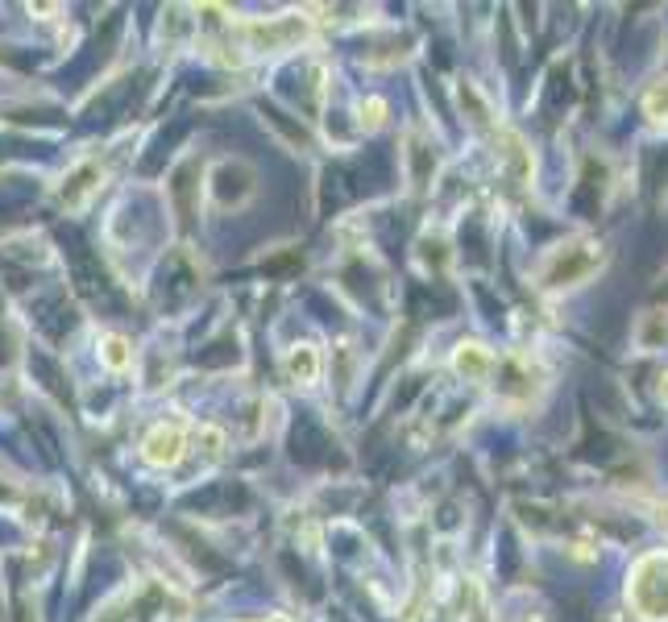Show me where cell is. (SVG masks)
<instances>
[{
	"mask_svg": "<svg viewBox=\"0 0 668 622\" xmlns=\"http://www.w3.org/2000/svg\"><path fill=\"white\" fill-rule=\"evenodd\" d=\"M627 602L639 618L668 622V552H648L631 564Z\"/></svg>",
	"mask_w": 668,
	"mask_h": 622,
	"instance_id": "1",
	"label": "cell"
},
{
	"mask_svg": "<svg viewBox=\"0 0 668 622\" xmlns=\"http://www.w3.org/2000/svg\"><path fill=\"white\" fill-rule=\"evenodd\" d=\"M602 245L594 237H573L565 245H556L544 266H540V287L544 291H565V287H577V282H586L598 266H602Z\"/></svg>",
	"mask_w": 668,
	"mask_h": 622,
	"instance_id": "2",
	"label": "cell"
},
{
	"mask_svg": "<svg viewBox=\"0 0 668 622\" xmlns=\"http://www.w3.org/2000/svg\"><path fill=\"white\" fill-rule=\"evenodd\" d=\"M254 191H258V175H254V166L241 158H220L208 171V195L220 212H233V208L249 204Z\"/></svg>",
	"mask_w": 668,
	"mask_h": 622,
	"instance_id": "3",
	"label": "cell"
},
{
	"mask_svg": "<svg viewBox=\"0 0 668 622\" xmlns=\"http://www.w3.org/2000/svg\"><path fill=\"white\" fill-rule=\"evenodd\" d=\"M237 34L249 42V50H287L295 42L308 38V21L303 17H262V21H245L237 25Z\"/></svg>",
	"mask_w": 668,
	"mask_h": 622,
	"instance_id": "4",
	"label": "cell"
},
{
	"mask_svg": "<svg viewBox=\"0 0 668 622\" xmlns=\"http://www.w3.org/2000/svg\"><path fill=\"white\" fill-rule=\"evenodd\" d=\"M142 452H146V461L158 465V469L179 465L183 452H187V428H183V423H158V428H150V436L142 440Z\"/></svg>",
	"mask_w": 668,
	"mask_h": 622,
	"instance_id": "5",
	"label": "cell"
},
{
	"mask_svg": "<svg viewBox=\"0 0 668 622\" xmlns=\"http://www.w3.org/2000/svg\"><path fill=\"white\" fill-rule=\"evenodd\" d=\"M100 162H79L75 166V171L67 175V183H63V191H59V200L71 208V212H79L83 204H88L92 200V195H96V187H100Z\"/></svg>",
	"mask_w": 668,
	"mask_h": 622,
	"instance_id": "6",
	"label": "cell"
},
{
	"mask_svg": "<svg viewBox=\"0 0 668 622\" xmlns=\"http://www.w3.org/2000/svg\"><path fill=\"white\" fill-rule=\"evenodd\" d=\"M494 353L486 349V345H478V341H465V345H457V353H453V370L465 378V382H486L490 374H494Z\"/></svg>",
	"mask_w": 668,
	"mask_h": 622,
	"instance_id": "7",
	"label": "cell"
},
{
	"mask_svg": "<svg viewBox=\"0 0 668 622\" xmlns=\"http://www.w3.org/2000/svg\"><path fill=\"white\" fill-rule=\"evenodd\" d=\"M532 365H527L523 357H511V361H503V382H498V394L503 399H511V403H527L536 394V382H532Z\"/></svg>",
	"mask_w": 668,
	"mask_h": 622,
	"instance_id": "8",
	"label": "cell"
},
{
	"mask_svg": "<svg viewBox=\"0 0 668 622\" xmlns=\"http://www.w3.org/2000/svg\"><path fill=\"white\" fill-rule=\"evenodd\" d=\"M287 378L295 386H312L320 378V349L316 345H295L287 353Z\"/></svg>",
	"mask_w": 668,
	"mask_h": 622,
	"instance_id": "9",
	"label": "cell"
},
{
	"mask_svg": "<svg viewBox=\"0 0 668 622\" xmlns=\"http://www.w3.org/2000/svg\"><path fill=\"white\" fill-rule=\"evenodd\" d=\"M639 349H664L668 345V311H648L635 328Z\"/></svg>",
	"mask_w": 668,
	"mask_h": 622,
	"instance_id": "10",
	"label": "cell"
},
{
	"mask_svg": "<svg viewBox=\"0 0 668 622\" xmlns=\"http://www.w3.org/2000/svg\"><path fill=\"white\" fill-rule=\"evenodd\" d=\"M100 361H104L113 374L129 370V365H133V349H129L125 336H104V341H100Z\"/></svg>",
	"mask_w": 668,
	"mask_h": 622,
	"instance_id": "11",
	"label": "cell"
},
{
	"mask_svg": "<svg viewBox=\"0 0 668 622\" xmlns=\"http://www.w3.org/2000/svg\"><path fill=\"white\" fill-rule=\"evenodd\" d=\"M644 117L652 125H668V79H660L656 88L644 96Z\"/></svg>",
	"mask_w": 668,
	"mask_h": 622,
	"instance_id": "12",
	"label": "cell"
},
{
	"mask_svg": "<svg viewBox=\"0 0 668 622\" xmlns=\"http://www.w3.org/2000/svg\"><path fill=\"white\" fill-rule=\"evenodd\" d=\"M382 117H386V104H382V100L361 104V125H366V129H378V125H382Z\"/></svg>",
	"mask_w": 668,
	"mask_h": 622,
	"instance_id": "13",
	"label": "cell"
},
{
	"mask_svg": "<svg viewBox=\"0 0 668 622\" xmlns=\"http://www.w3.org/2000/svg\"><path fill=\"white\" fill-rule=\"evenodd\" d=\"M200 444H204L208 457H220V444H225V436H220L216 428H204V432H200Z\"/></svg>",
	"mask_w": 668,
	"mask_h": 622,
	"instance_id": "14",
	"label": "cell"
},
{
	"mask_svg": "<svg viewBox=\"0 0 668 622\" xmlns=\"http://www.w3.org/2000/svg\"><path fill=\"white\" fill-rule=\"evenodd\" d=\"M656 523H660V527L668 531V502H664V506H660V511H656Z\"/></svg>",
	"mask_w": 668,
	"mask_h": 622,
	"instance_id": "15",
	"label": "cell"
},
{
	"mask_svg": "<svg viewBox=\"0 0 668 622\" xmlns=\"http://www.w3.org/2000/svg\"><path fill=\"white\" fill-rule=\"evenodd\" d=\"M660 399H664V407H668V374L660 378Z\"/></svg>",
	"mask_w": 668,
	"mask_h": 622,
	"instance_id": "16",
	"label": "cell"
},
{
	"mask_svg": "<svg viewBox=\"0 0 668 622\" xmlns=\"http://www.w3.org/2000/svg\"><path fill=\"white\" fill-rule=\"evenodd\" d=\"M262 622H291V618H283V614H270V618H262Z\"/></svg>",
	"mask_w": 668,
	"mask_h": 622,
	"instance_id": "17",
	"label": "cell"
}]
</instances>
